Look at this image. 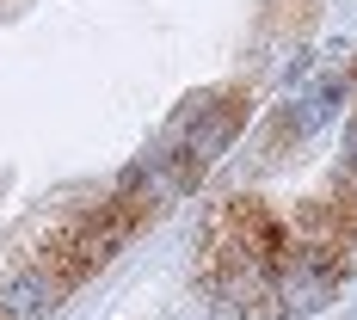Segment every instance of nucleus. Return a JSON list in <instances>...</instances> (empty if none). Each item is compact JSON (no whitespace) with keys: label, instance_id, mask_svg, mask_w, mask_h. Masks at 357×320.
<instances>
[{"label":"nucleus","instance_id":"1","mask_svg":"<svg viewBox=\"0 0 357 320\" xmlns=\"http://www.w3.org/2000/svg\"><path fill=\"white\" fill-rule=\"evenodd\" d=\"M241 123H247V105H241V99H191V105L173 117V130H167V142H160V148L178 154V167H185L191 185H197V173L215 167V160L234 148Z\"/></svg>","mask_w":357,"mask_h":320},{"label":"nucleus","instance_id":"2","mask_svg":"<svg viewBox=\"0 0 357 320\" xmlns=\"http://www.w3.org/2000/svg\"><path fill=\"white\" fill-rule=\"evenodd\" d=\"M278 296H284L289 314H314V308H326V296H333V265H321L314 252L289 259L284 271H278Z\"/></svg>","mask_w":357,"mask_h":320},{"label":"nucleus","instance_id":"3","mask_svg":"<svg viewBox=\"0 0 357 320\" xmlns=\"http://www.w3.org/2000/svg\"><path fill=\"white\" fill-rule=\"evenodd\" d=\"M50 302H56V277L50 271H19L0 289V320H43Z\"/></svg>","mask_w":357,"mask_h":320},{"label":"nucleus","instance_id":"4","mask_svg":"<svg viewBox=\"0 0 357 320\" xmlns=\"http://www.w3.org/2000/svg\"><path fill=\"white\" fill-rule=\"evenodd\" d=\"M345 99H351V80H321L308 99H296V105H289V136H314L326 117H339Z\"/></svg>","mask_w":357,"mask_h":320},{"label":"nucleus","instance_id":"5","mask_svg":"<svg viewBox=\"0 0 357 320\" xmlns=\"http://www.w3.org/2000/svg\"><path fill=\"white\" fill-rule=\"evenodd\" d=\"M351 154H357V136H351Z\"/></svg>","mask_w":357,"mask_h":320}]
</instances>
